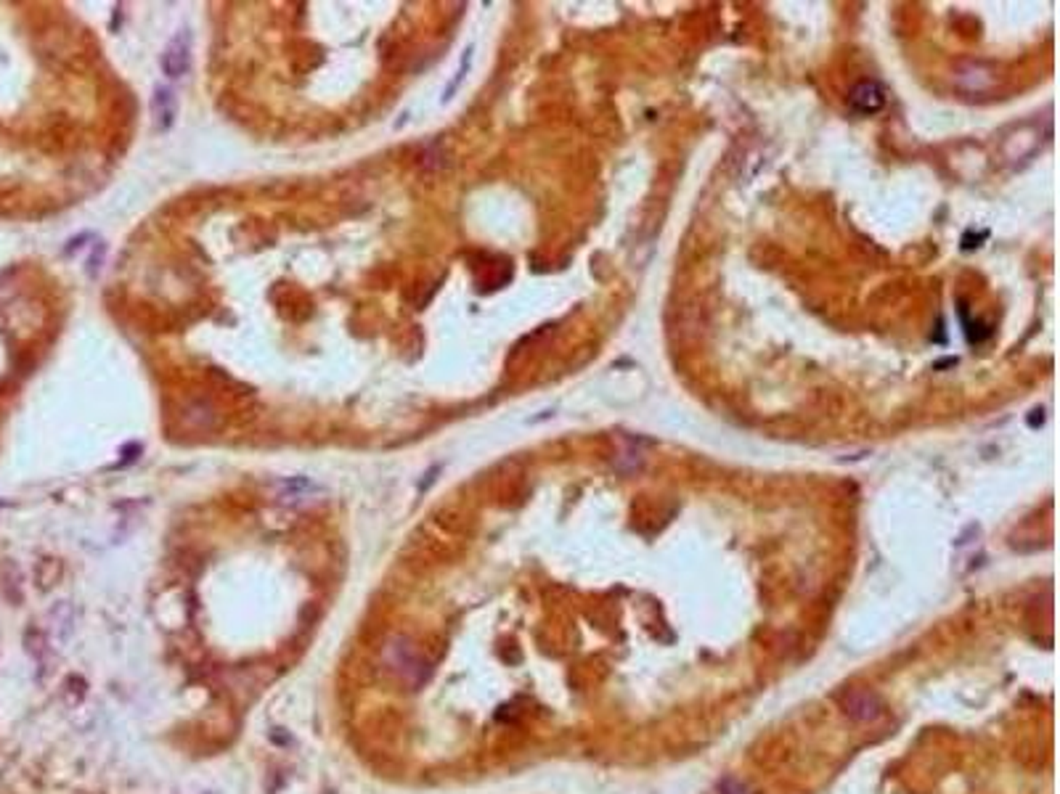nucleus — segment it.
<instances>
[{
    "label": "nucleus",
    "instance_id": "obj_3",
    "mask_svg": "<svg viewBox=\"0 0 1060 794\" xmlns=\"http://www.w3.org/2000/svg\"><path fill=\"white\" fill-rule=\"evenodd\" d=\"M393 657H390V665L398 670V673H404V678H409L412 684H422L424 678L429 676V665L422 660V654L417 652V646H412V644H393Z\"/></svg>",
    "mask_w": 1060,
    "mask_h": 794
},
{
    "label": "nucleus",
    "instance_id": "obj_2",
    "mask_svg": "<svg viewBox=\"0 0 1060 794\" xmlns=\"http://www.w3.org/2000/svg\"><path fill=\"white\" fill-rule=\"evenodd\" d=\"M159 67H162L165 77H170V80H178L192 69V35L189 32H178L167 43V48L159 56Z\"/></svg>",
    "mask_w": 1060,
    "mask_h": 794
},
{
    "label": "nucleus",
    "instance_id": "obj_6",
    "mask_svg": "<svg viewBox=\"0 0 1060 794\" xmlns=\"http://www.w3.org/2000/svg\"><path fill=\"white\" fill-rule=\"evenodd\" d=\"M719 794H747V787L738 779H724L719 784Z\"/></svg>",
    "mask_w": 1060,
    "mask_h": 794
},
{
    "label": "nucleus",
    "instance_id": "obj_4",
    "mask_svg": "<svg viewBox=\"0 0 1060 794\" xmlns=\"http://www.w3.org/2000/svg\"><path fill=\"white\" fill-rule=\"evenodd\" d=\"M885 88L877 80H861L853 85V91L848 93V103L853 111L859 114H877L885 106Z\"/></svg>",
    "mask_w": 1060,
    "mask_h": 794
},
{
    "label": "nucleus",
    "instance_id": "obj_1",
    "mask_svg": "<svg viewBox=\"0 0 1060 794\" xmlns=\"http://www.w3.org/2000/svg\"><path fill=\"white\" fill-rule=\"evenodd\" d=\"M841 707L851 720L856 723H872L883 715V699L869 692V689H848L841 694Z\"/></svg>",
    "mask_w": 1060,
    "mask_h": 794
},
{
    "label": "nucleus",
    "instance_id": "obj_5",
    "mask_svg": "<svg viewBox=\"0 0 1060 794\" xmlns=\"http://www.w3.org/2000/svg\"><path fill=\"white\" fill-rule=\"evenodd\" d=\"M151 117L157 130H170L175 122V96L167 88H157L151 99Z\"/></svg>",
    "mask_w": 1060,
    "mask_h": 794
}]
</instances>
